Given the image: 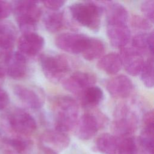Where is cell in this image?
I'll return each mask as SVG.
<instances>
[{
    "mask_svg": "<svg viewBox=\"0 0 154 154\" xmlns=\"http://www.w3.org/2000/svg\"><path fill=\"white\" fill-rule=\"evenodd\" d=\"M52 110L55 118V129L67 132L74 128L78 120L79 107L76 100L67 96L54 99Z\"/></svg>",
    "mask_w": 154,
    "mask_h": 154,
    "instance_id": "6da1fadb",
    "label": "cell"
},
{
    "mask_svg": "<svg viewBox=\"0 0 154 154\" xmlns=\"http://www.w3.org/2000/svg\"><path fill=\"white\" fill-rule=\"evenodd\" d=\"M16 22L22 33L35 32L37 22L42 11L38 2L34 1H17L12 5Z\"/></svg>",
    "mask_w": 154,
    "mask_h": 154,
    "instance_id": "7a4b0ae2",
    "label": "cell"
},
{
    "mask_svg": "<svg viewBox=\"0 0 154 154\" xmlns=\"http://www.w3.org/2000/svg\"><path fill=\"white\" fill-rule=\"evenodd\" d=\"M72 17L81 25L94 31L100 26L102 7L92 1L75 2L69 7Z\"/></svg>",
    "mask_w": 154,
    "mask_h": 154,
    "instance_id": "3957f363",
    "label": "cell"
},
{
    "mask_svg": "<svg viewBox=\"0 0 154 154\" xmlns=\"http://www.w3.org/2000/svg\"><path fill=\"white\" fill-rule=\"evenodd\" d=\"M40 63L45 76L52 82H58L70 70V63L63 55L45 53L40 57Z\"/></svg>",
    "mask_w": 154,
    "mask_h": 154,
    "instance_id": "277c9868",
    "label": "cell"
},
{
    "mask_svg": "<svg viewBox=\"0 0 154 154\" xmlns=\"http://www.w3.org/2000/svg\"><path fill=\"white\" fill-rule=\"evenodd\" d=\"M138 118L128 105L121 104L115 111L111 130L117 137L131 136L137 129Z\"/></svg>",
    "mask_w": 154,
    "mask_h": 154,
    "instance_id": "5b68a950",
    "label": "cell"
},
{
    "mask_svg": "<svg viewBox=\"0 0 154 154\" xmlns=\"http://www.w3.org/2000/svg\"><path fill=\"white\" fill-rule=\"evenodd\" d=\"M40 147L45 154H58L70 144V138L66 133L58 130H48L41 135Z\"/></svg>",
    "mask_w": 154,
    "mask_h": 154,
    "instance_id": "8992f818",
    "label": "cell"
},
{
    "mask_svg": "<svg viewBox=\"0 0 154 154\" xmlns=\"http://www.w3.org/2000/svg\"><path fill=\"white\" fill-rule=\"evenodd\" d=\"M105 119L101 116L87 112L84 114L78 120L75 126L76 137L82 140H88L93 138L98 130L104 126Z\"/></svg>",
    "mask_w": 154,
    "mask_h": 154,
    "instance_id": "52a82bcc",
    "label": "cell"
},
{
    "mask_svg": "<svg viewBox=\"0 0 154 154\" xmlns=\"http://www.w3.org/2000/svg\"><path fill=\"white\" fill-rule=\"evenodd\" d=\"M90 37L82 34L66 32L58 35L55 38L56 46L64 52L78 54L85 49Z\"/></svg>",
    "mask_w": 154,
    "mask_h": 154,
    "instance_id": "ba28073f",
    "label": "cell"
},
{
    "mask_svg": "<svg viewBox=\"0 0 154 154\" xmlns=\"http://www.w3.org/2000/svg\"><path fill=\"white\" fill-rule=\"evenodd\" d=\"M96 76L89 72H76L64 79L63 87L69 92L81 96L84 91L90 87L94 85Z\"/></svg>",
    "mask_w": 154,
    "mask_h": 154,
    "instance_id": "9c48e42d",
    "label": "cell"
},
{
    "mask_svg": "<svg viewBox=\"0 0 154 154\" xmlns=\"http://www.w3.org/2000/svg\"><path fill=\"white\" fill-rule=\"evenodd\" d=\"M8 122L14 132L23 135L31 134L37 129V123L33 117L20 109H16L9 114Z\"/></svg>",
    "mask_w": 154,
    "mask_h": 154,
    "instance_id": "30bf717a",
    "label": "cell"
},
{
    "mask_svg": "<svg viewBox=\"0 0 154 154\" xmlns=\"http://www.w3.org/2000/svg\"><path fill=\"white\" fill-rule=\"evenodd\" d=\"M122 66L132 76L140 74L144 63L143 54L133 47L125 46L120 49Z\"/></svg>",
    "mask_w": 154,
    "mask_h": 154,
    "instance_id": "8fae6325",
    "label": "cell"
},
{
    "mask_svg": "<svg viewBox=\"0 0 154 154\" xmlns=\"http://www.w3.org/2000/svg\"><path fill=\"white\" fill-rule=\"evenodd\" d=\"M17 32L8 22H0V60L5 62L13 52Z\"/></svg>",
    "mask_w": 154,
    "mask_h": 154,
    "instance_id": "7c38bea8",
    "label": "cell"
},
{
    "mask_svg": "<svg viewBox=\"0 0 154 154\" xmlns=\"http://www.w3.org/2000/svg\"><path fill=\"white\" fill-rule=\"evenodd\" d=\"M44 45V38L35 32L23 33L17 41L19 52L28 56L37 55L41 51Z\"/></svg>",
    "mask_w": 154,
    "mask_h": 154,
    "instance_id": "4fadbf2b",
    "label": "cell"
},
{
    "mask_svg": "<svg viewBox=\"0 0 154 154\" xmlns=\"http://www.w3.org/2000/svg\"><path fill=\"white\" fill-rule=\"evenodd\" d=\"M106 87L112 97L123 99L128 97L132 93L133 84L128 76L120 75L109 79L106 82Z\"/></svg>",
    "mask_w": 154,
    "mask_h": 154,
    "instance_id": "5bb4252c",
    "label": "cell"
},
{
    "mask_svg": "<svg viewBox=\"0 0 154 154\" xmlns=\"http://www.w3.org/2000/svg\"><path fill=\"white\" fill-rule=\"evenodd\" d=\"M106 33L112 46L120 49L126 46L131 38V31L126 23H107Z\"/></svg>",
    "mask_w": 154,
    "mask_h": 154,
    "instance_id": "9a60e30c",
    "label": "cell"
},
{
    "mask_svg": "<svg viewBox=\"0 0 154 154\" xmlns=\"http://www.w3.org/2000/svg\"><path fill=\"white\" fill-rule=\"evenodd\" d=\"M13 92L22 103L31 109H38L43 105V97L32 88L22 85H16L13 87Z\"/></svg>",
    "mask_w": 154,
    "mask_h": 154,
    "instance_id": "2e32d148",
    "label": "cell"
},
{
    "mask_svg": "<svg viewBox=\"0 0 154 154\" xmlns=\"http://www.w3.org/2000/svg\"><path fill=\"white\" fill-rule=\"evenodd\" d=\"M7 72L14 79L23 78L27 71V61L24 55L19 52H12L7 61Z\"/></svg>",
    "mask_w": 154,
    "mask_h": 154,
    "instance_id": "e0dca14e",
    "label": "cell"
},
{
    "mask_svg": "<svg viewBox=\"0 0 154 154\" xmlns=\"http://www.w3.org/2000/svg\"><path fill=\"white\" fill-rule=\"evenodd\" d=\"M6 154H27L32 146L31 141L21 137H7L2 141Z\"/></svg>",
    "mask_w": 154,
    "mask_h": 154,
    "instance_id": "ac0fdd59",
    "label": "cell"
},
{
    "mask_svg": "<svg viewBox=\"0 0 154 154\" xmlns=\"http://www.w3.org/2000/svg\"><path fill=\"white\" fill-rule=\"evenodd\" d=\"M106 5V19L107 23H126L129 19V13L126 8L116 2H104Z\"/></svg>",
    "mask_w": 154,
    "mask_h": 154,
    "instance_id": "d6986e66",
    "label": "cell"
},
{
    "mask_svg": "<svg viewBox=\"0 0 154 154\" xmlns=\"http://www.w3.org/2000/svg\"><path fill=\"white\" fill-rule=\"evenodd\" d=\"M97 66L100 70L109 75H115L122 67V63L119 54L111 52L102 57L97 62Z\"/></svg>",
    "mask_w": 154,
    "mask_h": 154,
    "instance_id": "ffe728a7",
    "label": "cell"
},
{
    "mask_svg": "<svg viewBox=\"0 0 154 154\" xmlns=\"http://www.w3.org/2000/svg\"><path fill=\"white\" fill-rule=\"evenodd\" d=\"M119 140V137L114 135L108 133L102 134L96 139V148L103 154H117Z\"/></svg>",
    "mask_w": 154,
    "mask_h": 154,
    "instance_id": "44dd1931",
    "label": "cell"
},
{
    "mask_svg": "<svg viewBox=\"0 0 154 154\" xmlns=\"http://www.w3.org/2000/svg\"><path fill=\"white\" fill-rule=\"evenodd\" d=\"M82 105L85 107H94L103 100V93L98 86L93 85L87 88L80 97Z\"/></svg>",
    "mask_w": 154,
    "mask_h": 154,
    "instance_id": "7402d4cb",
    "label": "cell"
},
{
    "mask_svg": "<svg viewBox=\"0 0 154 154\" xmlns=\"http://www.w3.org/2000/svg\"><path fill=\"white\" fill-rule=\"evenodd\" d=\"M138 142L144 154H153L154 125L144 126Z\"/></svg>",
    "mask_w": 154,
    "mask_h": 154,
    "instance_id": "603a6c76",
    "label": "cell"
},
{
    "mask_svg": "<svg viewBox=\"0 0 154 154\" xmlns=\"http://www.w3.org/2000/svg\"><path fill=\"white\" fill-rule=\"evenodd\" d=\"M104 52L105 45L103 42L97 38L90 37L88 43L82 54L85 60L93 61L100 58Z\"/></svg>",
    "mask_w": 154,
    "mask_h": 154,
    "instance_id": "cb8c5ba5",
    "label": "cell"
},
{
    "mask_svg": "<svg viewBox=\"0 0 154 154\" xmlns=\"http://www.w3.org/2000/svg\"><path fill=\"white\" fill-rule=\"evenodd\" d=\"M64 16L63 12L54 11L47 14L43 19L46 30L50 32H56L64 25Z\"/></svg>",
    "mask_w": 154,
    "mask_h": 154,
    "instance_id": "d4e9b609",
    "label": "cell"
},
{
    "mask_svg": "<svg viewBox=\"0 0 154 154\" xmlns=\"http://www.w3.org/2000/svg\"><path fill=\"white\" fill-rule=\"evenodd\" d=\"M141 80L143 84L149 88L153 87V57L144 61V65L140 73Z\"/></svg>",
    "mask_w": 154,
    "mask_h": 154,
    "instance_id": "484cf974",
    "label": "cell"
},
{
    "mask_svg": "<svg viewBox=\"0 0 154 154\" xmlns=\"http://www.w3.org/2000/svg\"><path fill=\"white\" fill-rule=\"evenodd\" d=\"M117 154H138V147L134 138L131 136L119 137Z\"/></svg>",
    "mask_w": 154,
    "mask_h": 154,
    "instance_id": "4316f807",
    "label": "cell"
},
{
    "mask_svg": "<svg viewBox=\"0 0 154 154\" xmlns=\"http://www.w3.org/2000/svg\"><path fill=\"white\" fill-rule=\"evenodd\" d=\"M148 34L149 33L141 32L136 34L132 39V47L139 51L142 54L148 49Z\"/></svg>",
    "mask_w": 154,
    "mask_h": 154,
    "instance_id": "83f0119b",
    "label": "cell"
},
{
    "mask_svg": "<svg viewBox=\"0 0 154 154\" xmlns=\"http://www.w3.org/2000/svg\"><path fill=\"white\" fill-rule=\"evenodd\" d=\"M132 25L138 29L147 30L149 29L152 26V23L144 17L135 15L132 17Z\"/></svg>",
    "mask_w": 154,
    "mask_h": 154,
    "instance_id": "f1b7e54d",
    "label": "cell"
},
{
    "mask_svg": "<svg viewBox=\"0 0 154 154\" xmlns=\"http://www.w3.org/2000/svg\"><path fill=\"white\" fill-rule=\"evenodd\" d=\"M141 10L144 16V17L153 23L154 15V1L153 0H147L142 2L141 4Z\"/></svg>",
    "mask_w": 154,
    "mask_h": 154,
    "instance_id": "f546056e",
    "label": "cell"
},
{
    "mask_svg": "<svg viewBox=\"0 0 154 154\" xmlns=\"http://www.w3.org/2000/svg\"><path fill=\"white\" fill-rule=\"evenodd\" d=\"M65 2L66 1L61 0H48L42 2L46 8L54 11L60 9L64 5Z\"/></svg>",
    "mask_w": 154,
    "mask_h": 154,
    "instance_id": "4dcf8cb0",
    "label": "cell"
},
{
    "mask_svg": "<svg viewBox=\"0 0 154 154\" xmlns=\"http://www.w3.org/2000/svg\"><path fill=\"white\" fill-rule=\"evenodd\" d=\"M12 11V5L7 1H0V20L7 17Z\"/></svg>",
    "mask_w": 154,
    "mask_h": 154,
    "instance_id": "1f68e13d",
    "label": "cell"
},
{
    "mask_svg": "<svg viewBox=\"0 0 154 154\" xmlns=\"http://www.w3.org/2000/svg\"><path fill=\"white\" fill-rule=\"evenodd\" d=\"M9 103L8 94L3 89L0 88V110L4 109Z\"/></svg>",
    "mask_w": 154,
    "mask_h": 154,
    "instance_id": "d6a6232c",
    "label": "cell"
},
{
    "mask_svg": "<svg viewBox=\"0 0 154 154\" xmlns=\"http://www.w3.org/2000/svg\"><path fill=\"white\" fill-rule=\"evenodd\" d=\"M143 123L144 125H154V114L152 110L147 112L143 116Z\"/></svg>",
    "mask_w": 154,
    "mask_h": 154,
    "instance_id": "836d02e7",
    "label": "cell"
},
{
    "mask_svg": "<svg viewBox=\"0 0 154 154\" xmlns=\"http://www.w3.org/2000/svg\"><path fill=\"white\" fill-rule=\"evenodd\" d=\"M153 32L151 31L148 34V49L149 53L153 55Z\"/></svg>",
    "mask_w": 154,
    "mask_h": 154,
    "instance_id": "e575fe53",
    "label": "cell"
},
{
    "mask_svg": "<svg viewBox=\"0 0 154 154\" xmlns=\"http://www.w3.org/2000/svg\"><path fill=\"white\" fill-rule=\"evenodd\" d=\"M4 74H5V72L4 69L2 68V67L0 65V82L1 81L2 79V78L4 76Z\"/></svg>",
    "mask_w": 154,
    "mask_h": 154,
    "instance_id": "d590c367",
    "label": "cell"
},
{
    "mask_svg": "<svg viewBox=\"0 0 154 154\" xmlns=\"http://www.w3.org/2000/svg\"><path fill=\"white\" fill-rule=\"evenodd\" d=\"M0 135H1V134H0Z\"/></svg>",
    "mask_w": 154,
    "mask_h": 154,
    "instance_id": "8d00e7d4",
    "label": "cell"
}]
</instances>
